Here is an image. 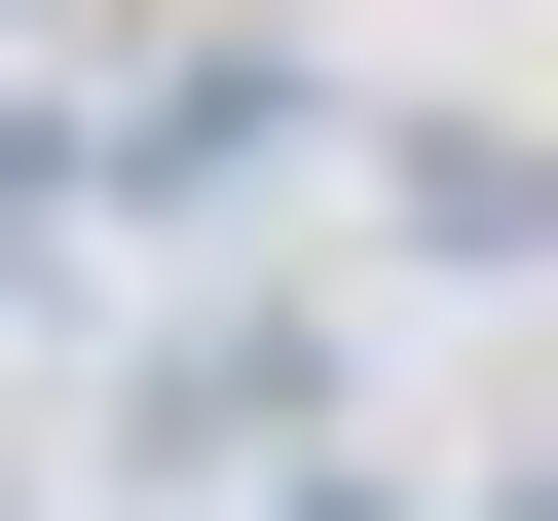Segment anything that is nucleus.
<instances>
[{
    "label": "nucleus",
    "mask_w": 558,
    "mask_h": 521,
    "mask_svg": "<svg viewBox=\"0 0 558 521\" xmlns=\"http://www.w3.org/2000/svg\"><path fill=\"white\" fill-rule=\"evenodd\" d=\"M299 410H336L299 336H149V410H112V447H149V484H223V447H299Z\"/></svg>",
    "instance_id": "obj_2"
},
{
    "label": "nucleus",
    "mask_w": 558,
    "mask_h": 521,
    "mask_svg": "<svg viewBox=\"0 0 558 521\" xmlns=\"http://www.w3.org/2000/svg\"><path fill=\"white\" fill-rule=\"evenodd\" d=\"M484 521H558V447H521V484H484Z\"/></svg>",
    "instance_id": "obj_3"
},
{
    "label": "nucleus",
    "mask_w": 558,
    "mask_h": 521,
    "mask_svg": "<svg viewBox=\"0 0 558 521\" xmlns=\"http://www.w3.org/2000/svg\"><path fill=\"white\" fill-rule=\"evenodd\" d=\"M410 260H447V299H558V149L447 112V149H410Z\"/></svg>",
    "instance_id": "obj_1"
}]
</instances>
